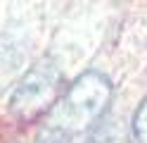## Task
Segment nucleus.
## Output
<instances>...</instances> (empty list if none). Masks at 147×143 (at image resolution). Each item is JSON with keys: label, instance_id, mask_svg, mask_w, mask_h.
<instances>
[{"label": "nucleus", "instance_id": "20e7f679", "mask_svg": "<svg viewBox=\"0 0 147 143\" xmlns=\"http://www.w3.org/2000/svg\"><path fill=\"white\" fill-rule=\"evenodd\" d=\"M133 133L140 143H147V100H142V105L133 117Z\"/></svg>", "mask_w": 147, "mask_h": 143}, {"label": "nucleus", "instance_id": "f03ea898", "mask_svg": "<svg viewBox=\"0 0 147 143\" xmlns=\"http://www.w3.org/2000/svg\"><path fill=\"white\" fill-rule=\"evenodd\" d=\"M59 81H62V74L57 69V64L52 60H40L22 76V81L12 91L10 110L24 119L40 114L55 103L59 93Z\"/></svg>", "mask_w": 147, "mask_h": 143}, {"label": "nucleus", "instance_id": "f257e3e1", "mask_svg": "<svg viewBox=\"0 0 147 143\" xmlns=\"http://www.w3.org/2000/svg\"><path fill=\"white\" fill-rule=\"evenodd\" d=\"M109 100L112 81L102 72H86L69 86L64 98L57 103L52 124L67 131L69 136L76 131H86L105 114Z\"/></svg>", "mask_w": 147, "mask_h": 143}, {"label": "nucleus", "instance_id": "7ed1b4c3", "mask_svg": "<svg viewBox=\"0 0 147 143\" xmlns=\"http://www.w3.org/2000/svg\"><path fill=\"white\" fill-rule=\"evenodd\" d=\"M90 143H121V133H119V124L107 119L97 124V129L90 136Z\"/></svg>", "mask_w": 147, "mask_h": 143}, {"label": "nucleus", "instance_id": "39448f33", "mask_svg": "<svg viewBox=\"0 0 147 143\" xmlns=\"http://www.w3.org/2000/svg\"><path fill=\"white\" fill-rule=\"evenodd\" d=\"M36 143H69V133L62 131L59 127H55V124H50V127H45L38 133V141Z\"/></svg>", "mask_w": 147, "mask_h": 143}]
</instances>
